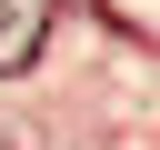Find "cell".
I'll list each match as a JSON object with an SVG mask.
<instances>
[{
  "label": "cell",
  "mask_w": 160,
  "mask_h": 150,
  "mask_svg": "<svg viewBox=\"0 0 160 150\" xmlns=\"http://www.w3.org/2000/svg\"><path fill=\"white\" fill-rule=\"evenodd\" d=\"M40 40H50V0H0V80L40 70Z\"/></svg>",
  "instance_id": "obj_1"
}]
</instances>
